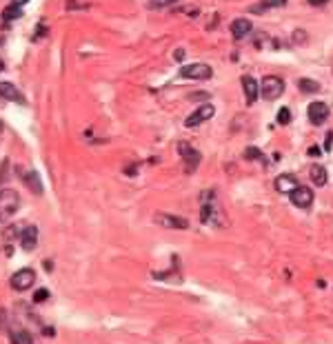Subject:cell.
<instances>
[{
    "label": "cell",
    "instance_id": "cell-1",
    "mask_svg": "<svg viewBox=\"0 0 333 344\" xmlns=\"http://www.w3.org/2000/svg\"><path fill=\"white\" fill-rule=\"evenodd\" d=\"M18 204H20V195L16 189H0V224L13 218V213L18 211Z\"/></svg>",
    "mask_w": 333,
    "mask_h": 344
},
{
    "label": "cell",
    "instance_id": "cell-2",
    "mask_svg": "<svg viewBox=\"0 0 333 344\" xmlns=\"http://www.w3.org/2000/svg\"><path fill=\"white\" fill-rule=\"evenodd\" d=\"M258 85H260V95L264 100H275L284 93V80L280 76H264Z\"/></svg>",
    "mask_w": 333,
    "mask_h": 344
},
{
    "label": "cell",
    "instance_id": "cell-3",
    "mask_svg": "<svg viewBox=\"0 0 333 344\" xmlns=\"http://www.w3.org/2000/svg\"><path fill=\"white\" fill-rule=\"evenodd\" d=\"M213 76V69L204 63H191L180 67V78H189V80H209Z\"/></svg>",
    "mask_w": 333,
    "mask_h": 344
},
{
    "label": "cell",
    "instance_id": "cell-4",
    "mask_svg": "<svg viewBox=\"0 0 333 344\" xmlns=\"http://www.w3.org/2000/svg\"><path fill=\"white\" fill-rule=\"evenodd\" d=\"M213 116H216V107H213L211 102H204L202 107H198L193 113H189L187 120H184V127H187V129H191V127H200L202 122L211 120Z\"/></svg>",
    "mask_w": 333,
    "mask_h": 344
},
{
    "label": "cell",
    "instance_id": "cell-5",
    "mask_svg": "<svg viewBox=\"0 0 333 344\" xmlns=\"http://www.w3.org/2000/svg\"><path fill=\"white\" fill-rule=\"evenodd\" d=\"M178 151H180V156H182V162H184V169L189 171V173H193V171L198 169V165H200V151L196 149V147H191L189 142H180L178 145Z\"/></svg>",
    "mask_w": 333,
    "mask_h": 344
},
{
    "label": "cell",
    "instance_id": "cell-6",
    "mask_svg": "<svg viewBox=\"0 0 333 344\" xmlns=\"http://www.w3.org/2000/svg\"><path fill=\"white\" fill-rule=\"evenodd\" d=\"M154 222L160 224V227H165V229H178V231H184V229H189V220L187 218L169 216V213H156Z\"/></svg>",
    "mask_w": 333,
    "mask_h": 344
},
{
    "label": "cell",
    "instance_id": "cell-7",
    "mask_svg": "<svg viewBox=\"0 0 333 344\" xmlns=\"http://www.w3.org/2000/svg\"><path fill=\"white\" fill-rule=\"evenodd\" d=\"M36 282V271L33 269H20L11 275V286L16 291H27L31 289V284Z\"/></svg>",
    "mask_w": 333,
    "mask_h": 344
},
{
    "label": "cell",
    "instance_id": "cell-8",
    "mask_svg": "<svg viewBox=\"0 0 333 344\" xmlns=\"http://www.w3.org/2000/svg\"><path fill=\"white\" fill-rule=\"evenodd\" d=\"M307 113H309V120L313 122V125H325L327 120H329V104L327 102H311L309 104V109H307Z\"/></svg>",
    "mask_w": 333,
    "mask_h": 344
},
{
    "label": "cell",
    "instance_id": "cell-9",
    "mask_svg": "<svg viewBox=\"0 0 333 344\" xmlns=\"http://www.w3.org/2000/svg\"><path fill=\"white\" fill-rule=\"evenodd\" d=\"M289 200H291L298 209H309L313 204V191L309 187H296L291 193H289Z\"/></svg>",
    "mask_w": 333,
    "mask_h": 344
},
{
    "label": "cell",
    "instance_id": "cell-10",
    "mask_svg": "<svg viewBox=\"0 0 333 344\" xmlns=\"http://www.w3.org/2000/svg\"><path fill=\"white\" fill-rule=\"evenodd\" d=\"M251 29H253V25H251L249 18H236V20L231 22V36L233 40H245L247 36H251Z\"/></svg>",
    "mask_w": 333,
    "mask_h": 344
},
{
    "label": "cell",
    "instance_id": "cell-11",
    "mask_svg": "<svg viewBox=\"0 0 333 344\" xmlns=\"http://www.w3.org/2000/svg\"><path fill=\"white\" fill-rule=\"evenodd\" d=\"M296 187H300V182L293 173H280L278 178H275V191L282 195H289Z\"/></svg>",
    "mask_w": 333,
    "mask_h": 344
},
{
    "label": "cell",
    "instance_id": "cell-12",
    "mask_svg": "<svg viewBox=\"0 0 333 344\" xmlns=\"http://www.w3.org/2000/svg\"><path fill=\"white\" fill-rule=\"evenodd\" d=\"M20 245L25 251H33L38 245V227L36 224H25V229H22L20 233Z\"/></svg>",
    "mask_w": 333,
    "mask_h": 344
},
{
    "label": "cell",
    "instance_id": "cell-13",
    "mask_svg": "<svg viewBox=\"0 0 333 344\" xmlns=\"http://www.w3.org/2000/svg\"><path fill=\"white\" fill-rule=\"evenodd\" d=\"M18 175H20V180H22V182H25L27 187H29L36 195L42 193V182H40V178H38L36 171H29V169H22V167H18Z\"/></svg>",
    "mask_w": 333,
    "mask_h": 344
},
{
    "label": "cell",
    "instance_id": "cell-14",
    "mask_svg": "<svg viewBox=\"0 0 333 344\" xmlns=\"http://www.w3.org/2000/svg\"><path fill=\"white\" fill-rule=\"evenodd\" d=\"M240 85H242V91H245V95H247V104H253L255 100H258V95H260V85L255 83L251 76H242Z\"/></svg>",
    "mask_w": 333,
    "mask_h": 344
},
{
    "label": "cell",
    "instance_id": "cell-15",
    "mask_svg": "<svg viewBox=\"0 0 333 344\" xmlns=\"http://www.w3.org/2000/svg\"><path fill=\"white\" fill-rule=\"evenodd\" d=\"M0 98L11 100V102H25V95L18 91V87L11 83H0Z\"/></svg>",
    "mask_w": 333,
    "mask_h": 344
},
{
    "label": "cell",
    "instance_id": "cell-16",
    "mask_svg": "<svg viewBox=\"0 0 333 344\" xmlns=\"http://www.w3.org/2000/svg\"><path fill=\"white\" fill-rule=\"evenodd\" d=\"M284 4H287V0H260L258 4L251 7V13H264V11H269V9L284 7Z\"/></svg>",
    "mask_w": 333,
    "mask_h": 344
},
{
    "label": "cell",
    "instance_id": "cell-17",
    "mask_svg": "<svg viewBox=\"0 0 333 344\" xmlns=\"http://www.w3.org/2000/svg\"><path fill=\"white\" fill-rule=\"evenodd\" d=\"M9 340H11V344H33L31 333L25 331V329H13V331L9 333Z\"/></svg>",
    "mask_w": 333,
    "mask_h": 344
},
{
    "label": "cell",
    "instance_id": "cell-18",
    "mask_svg": "<svg viewBox=\"0 0 333 344\" xmlns=\"http://www.w3.org/2000/svg\"><path fill=\"white\" fill-rule=\"evenodd\" d=\"M311 182L316 184V187H325L327 184V169L322 165L311 167Z\"/></svg>",
    "mask_w": 333,
    "mask_h": 344
},
{
    "label": "cell",
    "instance_id": "cell-19",
    "mask_svg": "<svg viewBox=\"0 0 333 344\" xmlns=\"http://www.w3.org/2000/svg\"><path fill=\"white\" fill-rule=\"evenodd\" d=\"M298 89L302 93H318L320 91V83H316V80H311V78H300Z\"/></svg>",
    "mask_w": 333,
    "mask_h": 344
},
{
    "label": "cell",
    "instance_id": "cell-20",
    "mask_svg": "<svg viewBox=\"0 0 333 344\" xmlns=\"http://www.w3.org/2000/svg\"><path fill=\"white\" fill-rule=\"evenodd\" d=\"M20 16H22V7H16V4H9V7L2 11V20H4V22L18 20Z\"/></svg>",
    "mask_w": 333,
    "mask_h": 344
},
{
    "label": "cell",
    "instance_id": "cell-21",
    "mask_svg": "<svg viewBox=\"0 0 333 344\" xmlns=\"http://www.w3.org/2000/svg\"><path fill=\"white\" fill-rule=\"evenodd\" d=\"M275 118H278V125H289V122H291V111H289L287 107H282Z\"/></svg>",
    "mask_w": 333,
    "mask_h": 344
},
{
    "label": "cell",
    "instance_id": "cell-22",
    "mask_svg": "<svg viewBox=\"0 0 333 344\" xmlns=\"http://www.w3.org/2000/svg\"><path fill=\"white\" fill-rule=\"evenodd\" d=\"M178 2V0H149V7L151 9H163V7H169V4Z\"/></svg>",
    "mask_w": 333,
    "mask_h": 344
},
{
    "label": "cell",
    "instance_id": "cell-23",
    "mask_svg": "<svg viewBox=\"0 0 333 344\" xmlns=\"http://www.w3.org/2000/svg\"><path fill=\"white\" fill-rule=\"evenodd\" d=\"M245 158L247 160H262V154H260V149H255V147H249V149L245 151Z\"/></svg>",
    "mask_w": 333,
    "mask_h": 344
},
{
    "label": "cell",
    "instance_id": "cell-24",
    "mask_svg": "<svg viewBox=\"0 0 333 344\" xmlns=\"http://www.w3.org/2000/svg\"><path fill=\"white\" fill-rule=\"evenodd\" d=\"M47 298H49V291H47V289H38L36 293H33V302H38V304L45 302Z\"/></svg>",
    "mask_w": 333,
    "mask_h": 344
},
{
    "label": "cell",
    "instance_id": "cell-25",
    "mask_svg": "<svg viewBox=\"0 0 333 344\" xmlns=\"http://www.w3.org/2000/svg\"><path fill=\"white\" fill-rule=\"evenodd\" d=\"M331 149H333V131H329L325 138V151H331Z\"/></svg>",
    "mask_w": 333,
    "mask_h": 344
},
{
    "label": "cell",
    "instance_id": "cell-26",
    "mask_svg": "<svg viewBox=\"0 0 333 344\" xmlns=\"http://www.w3.org/2000/svg\"><path fill=\"white\" fill-rule=\"evenodd\" d=\"M307 154L311 156V158H320L322 151H320V147H309V151H307Z\"/></svg>",
    "mask_w": 333,
    "mask_h": 344
},
{
    "label": "cell",
    "instance_id": "cell-27",
    "mask_svg": "<svg viewBox=\"0 0 333 344\" xmlns=\"http://www.w3.org/2000/svg\"><path fill=\"white\" fill-rule=\"evenodd\" d=\"M329 0H309V4H313V7H322V4H327Z\"/></svg>",
    "mask_w": 333,
    "mask_h": 344
},
{
    "label": "cell",
    "instance_id": "cell-28",
    "mask_svg": "<svg viewBox=\"0 0 333 344\" xmlns=\"http://www.w3.org/2000/svg\"><path fill=\"white\" fill-rule=\"evenodd\" d=\"M29 0H11V4H16V7H22V4H27Z\"/></svg>",
    "mask_w": 333,
    "mask_h": 344
},
{
    "label": "cell",
    "instance_id": "cell-29",
    "mask_svg": "<svg viewBox=\"0 0 333 344\" xmlns=\"http://www.w3.org/2000/svg\"><path fill=\"white\" fill-rule=\"evenodd\" d=\"M4 318H7V315H4V311L0 309V329H4Z\"/></svg>",
    "mask_w": 333,
    "mask_h": 344
},
{
    "label": "cell",
    "instance_id": "cell-30",
    "mask_svg": "<svg viewBox=\"0 0 333 344\" xmlns=\"http://www.w3.org/2000/svg\"><path fill=\"white\" fill-rule=\"evenodd\" d=\"M184 58V49H178L175 51V60H182Z\"/></svg>",
    "mask_w": 333,
    "mask_h": 344
},
{
    "label": "cell",
    "instance_id": "cell-31",
    "mask_svg": "<svg viewBox=\"0 0 333 344\" xmlns=\"http://www.w3.org/2000/svg\"><path fill=\"white\" fill-rule=\"evenodd\" d=\"M45 269H47V271H51V269H54V264H51L49 260H45Z\"/></svg>",
    "mask_w": 333,
    "mask_h": 344
},
{
    "label": "cell",
    "instance_id": "cell-32",
    "mask_svg": "<svg viewBox=\"0 0 333 344\" xmlns=\"http://www.w3.org/2000/svg\"><path fill=\"white\" fill-rule=\"evenodd\" d=\"M0 131H2V122H0Z\"/></svg>",
    "mask_w": 333,
    "mask_h": 344
}]
</instances>
